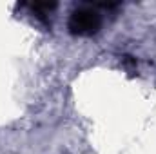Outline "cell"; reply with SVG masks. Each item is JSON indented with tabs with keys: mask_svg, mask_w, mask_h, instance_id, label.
I'll return each instance as SVG.
<instances>
[{
	"mask_svg": "<svg viewBox=\"0 0 156 154\" xmlns=\"http://www.w3.org/2000/svg\"><path fill=\"white\" fill-rule=\"evenodd\" d=\"M29 7H31V11L40 16V18H44L45 15H49L53 9H56V4H49V2H38V4H29Z\"/></svg>",
	"mask_w": 156,
	"mask_h": 154,
	"instance_id": "cell-2",
	"label": "cell"
},
{
	"mask_svg": "<svg viewBox=\"0 0 156 154\" xmlns=\"http://www.w3.org/2000/svg\"><path fill=\"white\" fill-rule=\"evenodd\" d=\"M98 4H82L73 9L69 16V31L78 37H91L96 35L102 27V13Z\"/></svg>",
	"mask_w": 156,
	"mask_h": 154,
	"instance_id": "cell-1",
	"label": "cell"
}]
</instances>
